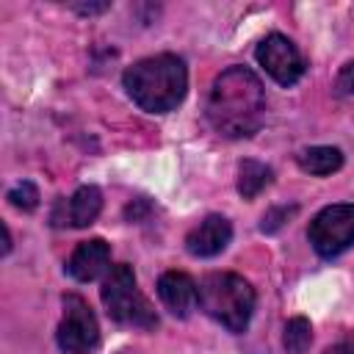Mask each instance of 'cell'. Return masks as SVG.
I'll return each instance as SVG.
<instances>
[{
	"mask_svg": "<svg viewBox=\"0 0 354 354\" xmlns=\"http://www.w3.org/2000/svg\"><path fill=\"white\" fill-rule=\"evenodd\" d=\"M254 55H257V64H260L279 86H293V83L304 75V58H301L299 47H296L288 36H282V33L266 36V39L257 44Z\"/></svg>",
	"mask_w": 354,
	"mask_h": 354,
	"instance_id": "7",
	"label": "cell"
},
{
	"mask_svg": "<svg viewBox=\"0 0 354 354\" xmlns=\"http://www.w3.org/2000/svg\"><path fill=\"white\" fill-rule=\"evenodd\" d=\"M271 177H274V171L266 166V163H260V160H243L241 166H238V194L243 196V199H254L268 183H271Z\"/></svg>",
	"mask_w": 354,
	"mask_h": 354,
	"instance_id": "13",
	"label": "cell"
},
{
	"mask_svg": "<svg viewBox=\"0 0 354 354\" xmlns=\"http://www.w3.org/2000/svg\"><path fill=\"white\" fill-rule=\"evenodd\" d=\"M111 263V246L102 238L83 241L66 260V274L77 282H91L97 279Z\"/></svg>",
	"mask_w": 354,
	"mask_h": 354,
	"instance_id": "11",
	"label": "cell"
},
{
	"mask_svg": "<svg viewBox=\"0 0 354 354\" xmlns=\"http://www.w3.org/2000/svg\"><path fill=\"white\" fill-rule=\"evenodd\" d=\"M55 337H58L61 351H66V354H88L97 348L100 324H97L91 307L80 296H75V293L64 296V318L58 324Z\"/></svg>",
	"mask_w": 354,
	"mask_h": 354,
	"instance_id": "6",
	"label": "cell"
},
{
	"mask_svg": "<svg viewBox=\"0 0 354 354\" xmlns=\"http://www.w3.org/2000/svg\"><path fill=\"white\" fill-rule=\"evenodd\" d=\"M122 83L133 102L147 113H169L174 111L188 91V69L183 58L171 53L149 55L124 69Z\"/></svg>",
	"mask_w": 354,
	"mask_h": 354,
	"instance_id": "2",
	"label": "cell"
},
{
	"mask_svg": "<svg viewBox=\"0 0 354 354\" xmlns=\"http://www.w3.org/2000/svg\"><path fill=\"white\" fill-rule=\"evenodd\" d=\"M199 307L224 329L243 332L254 313V288L232 271H213L199 282Z\"/></svg>",
	"mask_w": 354,
	"mask_h": 354,
	"instance_id": "3",
	"label": "cell"
},
{
	"mask_svg": "<svg viewBox=\"0 0 354 354\" xmlns=\"http://www.w3.org/2000/svg\"><path fill=\"white\" fill-rule=\"evenodd\" d=\"M299 169L307 174H318L326 177L332 171H337L343 166V152L337 147H307L299 152Z\"/></svg>",
	"mask_w": 354,
	"mask_h": 354,
	"instance_id": "12",
	"label": "cell"
},
{
	"mask_svg": "<svg viewBox=\"0 0 354 354\" xmlns=\"http://www.w3.org/2000/svg\"><path fill=\"white\" fill-rule=\"evenodd\" d=\"M8 202L14 205V207H19V210H36V205H39V188L33 185V183H17L11 191H8Z\"/></svg>",
	"mask_w": 354,
	"mask_h": 354,
	"instance_id": "15",
	"label": "cell"
},
{
	"mask_svg": "<svg viewBox=\"0 0 354 354\" xmlns=\"http://www.w3.org/2000/svg\"><path fill=\"white\" fill-rule=\"evenodd\" d=\"M102 210V191L97 185H80L69 199H58L53 210L55 227H88Z\"/></svg>",
	"mask_w": 354,
	"mask_h": 354,
	"instance_id": "8",
	"label": "cell"
},
{
	"mask_svg": "<svg viewBox=\"0 0 354 354\" xmlns=\"http://www.w3.org/2000/svg\"><path fill=\"white\" fill-rule=\"evenodd\" d=\"M158 296L171 315L188 318L191 310L199 304V285L183 271H166L158 279Z\"/></svg>",
	"mask_w": 354,
	"mask_h": 354,
	"instance_id": "9",
	"label": "cell"
},
{
	"mask_svg": "<svg viewBox=\"0 0 354 354\" xmlns=\"http://www.w3.org/2000/svg\"><path fill=\"white\" fill-rule=\"evenodd\" d=\"M282 343L290 354H307L310 343H313V326L307 318H290L285 324V335H282Z\"/></svg>",
	"mask_w": 354,
	"mask_h": 354,
	"instance_id": "14",
	"label": "cell"
},
{
	"mask_svg": "<svg viewBox=\"0 0 354 354\" xmlns=\"http://www.w3.org/2000/svg\"><path fill=\"white\" fill-rule=\"evenodd\" d=\"M205 116L218 136L227 138L254 136L266 119V91L260 77L246 66L224 69L207 91Z\"/></svg>",
	"mask_w": 354,
	"mask_h": 354,
	"instance_id": "1",
	"label": "cell"
},
{
	"mask_svg": "<svg viewBox=\"0 0 354 354\" xmlns=\"http://www.w3.org/2000/svg\"><path fill=\"white\" fill-rule=\"evenodd\" d=\"M230 238H232V224H230L224 216L213 213V216L202 218V221L188 232L185 249H188L194 257H213V254H218V252L227 249Z\"/></svg>",
	"mask_w": 354,
	"mask_h": 354,
	"instance_id": "10",
	"label": "cell"
},
{
	"mask_svg": "<svg viewBox=\"0 0 354 354\" xmlns=\"http://www.w3.org/2000/svg\"><path fill=\"white\" fill-rule=\"evenodd\" d=\"M324 354H354V343H337V346L326 348Z\"/></svg>",
	"mask_w": 354,
	"mask_h": 354,
	"instance_id": "18",
	"label": "cell"
},
{
	"mask_svg": "<svg viewBox=\"0 0 354 354\" xmlns=\"http://www.w3.org/2000/svg\"><path fill=\"white\" fill-rule=\"evenodd\" d=\"M293 210H296V207H274V210H268V213L263 216V221H260V230H263V232L279 230V227L288 221V216H290Z\"/></svg>",
	"mask_w": 354,
	"mask_h": 354,
	"instance_id": "16",
	"label": "cell"
},
{
	"mask_svg": "<svg viewBox=\"0 0 354 354\" xmlns=\"http://www.w3.org/2000/svg\"><path fill=\"white\" fill-rule=\"evenodd\" d=\"M337 88H340L343 94H354V61L340 69V75H337Z\"/></svg>",
	"mask_w": 354,
	"mask_h": 354,
	"instance_id": "17",
	"label": "cell"
},
{
	"mask_svg": "<svg viewBox=\"0 0 354 354\" xmlns=\"http://www.w3.org/2000/svg\"><path fill=\"white\" fill-rule=\"evenodd\" d=\"M100 296H102V304H105L108 315L116 324L141 326V329H152L158 324V315H155L152 304L147 301V296L138 290L136 274L127 263L111 266L108 277L102 279Z\"/></svg>",
	"mask_w": 354,
	"mask_h": 354,
	"instance_id": "4",
	"label": "cell"
},
{
	"mask_svg": "<svg viewBox=\"0 0 354 354\" xmlns=\"http://www.w3.org/2000/svg\"><path fill=\"white\" fill-rule=\"evenodd\" d=\"M313 249L321 257H337L354 243V205H329L324 207L307 230Z\"/></svg>",
	"mask_w": 354,
	"mask_h": 354,
	"instance_id": "5",
	"label": "cell"
}]
</instances>
